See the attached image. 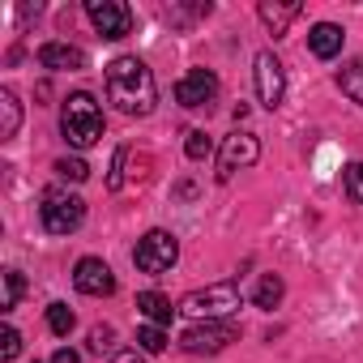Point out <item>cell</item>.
<instances>
[{
    "label": "cell",
    "mask_w": 363,
    "mask_h": 363,
    "mask_svg": "<svg viewBox=\"0 0 363 363\" xmlns=\"http://www.w3.org/2000/svg\"><path fill=\"white\" fill-rule=\"evenodd\" d=\"M107 99L124 116H150L154 103H158V86H154V73L145 69V60L116 56L107 65Z\"/></svg>",
    "instance_id": "obj_1"
},
{
    "label": "cell",
    "mask_w": 363,
    "mask_h": 363,
    "mask_svg": "<svg viewBox=\"0 0 363 363\" xmlns=\"http://www.w3.org/2000/svg\"><path fill=\"white\" fill-rule=\"evenodd\" d=\"M60 133L73 150H90L99 137H103V111L94 103V94L77 90L65 99V111H60Z\"/></svg>",
    "instance_id": "obj_2"
},
{
    "label": "cell",
    "mask_w": 363,
    "mask_h": 363,
    "mask_svg": "<svg viewBox=\"0 0 363 363\" xmlns=\"http://www.w3.org/2000/svg\"><path fill=\"white\" fill-rule=\"evenodd\" d=\"M240 286L235 282H214V286H201V291H189L179 299V312L193 316V320H231L235 308H240Z\"/></svg>",
    "instance_id": "obj_3"
},
{
    "label": "cell",
    "mask_w": 363,
    "mask_h": 363,
    "mask_svg": "<svg viewBox=\"0 0 363 363\" xmlns=\"http://www.w3.org/2000/svg\"><path fill=\"white\" fill-rule=\"evenodd\" d=\"M39 218L52 235H73L82 223H86V201L69 189H48L39 197Z\"/></svg>",
    "instance_id": "obj_4"
},
{
    "label": "cell",
    "mask_w": 363,
    "mask_h": 363,
    "mask_svg": "<svg viewBox=\"0 0 363 363\" xmlns=\"http://www.w3.org/2000/svg\"><path fill=\"white\" fill-rule=\"evenodd\" d=\"M231 342H240L235 320H193L184 333H179V346H184L189 354H218Z\"/></svg>",
    "instance_id": "obj_5"
},
{
    "label": "cell",
    "mask_w": 363,
    "mask_h": 363,
    "mask_svg": "<svg viewBox=\"0 0 363 363\" xmlns=\"http://www.w3.org/2000/svg\"><path fill=\"white\" fill-rule=\"evenodd\" d=\"M175 261H179V244L171 231H145L133 248V265L141 274H167Z\"/></svg>",
    "instance_id": "obj_6"
},
{
    "label": "cell",
    "mask_w": 363,
    "mask_h": 363,
    "mask_svg": "<svg viewBox=\"0 0 363 363\" xmlns=\"http://www.w3.org/2000/svg\"><path fill=\"white\" fill-rule=\"evenodd\" d=\"M218 90H223V86H218V77H214L210 69H189L184 77L175 82V103L189 107V111H201V107L210 111V107L218 103Z\"/></svg>",
    "instance_id": "obj_7"
},
{
    "label": "cell",
    "mask_w": 363,
    "mask_h": 363,
    "mask_svg": "<svg viewBox=\"0 0 363 363\" xmlns=\"http://www.w3.org/2000/svg\"><path fill=\"white\" fill-rule=\"evenodd\" d=\"M86 18L103 39H124L133 35V9L124 0H86Z\"/></svg>",
    "instance_id": "obj_8"
},
{
    "label": "cell",
    "mask_w": 363,
    "mask_h": 363,
    "mask_svg": "<svg viewBox=\"0 0 363 363\" xmlns=\"http://www.w3.org/2000/svg\"><path fill=\"white\" fill-rule=\"evenodd\" d=\"M257 158H261V141H257V133H231V137L223 141V150H218V179L227 184L235 171L252 167Z\"/></svg>",
    "instance_id": "obj_9"
},
{
    "label": "cell",
    "mask_w": 363,
    "mask_h": 363,
    "mask_svg": "<svg viewBox=\"0 0 363 363\" xmlns=\"http://www.w3.org/2000/svg\"><path fill=\"white\" fill-rule=\"evenodd\" d=\"M252 77H257V99H261V107H282V94H286V77H282V65H278V56L274 52H261L257 56V69H252Z\"/></svg>",
    "instance_id": "obj_10"
},
{
    "label": "cell",
    "mask_w": 363,
    "mask_h": 363,
    "mask_svg": "<svg viewBox=\"0 0 363 363\" xmlns=\"http://www.w3.org/2000/svg\"><path fill=\"white\" fill-rule=\"evenodd\" d=\"M73 286H77L82 295L103 299V295L116 291V274H111V265H107L103 257H82V261L73 265Z\"/></svg>",
    "instance_id": "obj_11"
},
{
    "label": "cell",
    "mask_w": 363,
    "mask_h": 363,
    "mask_svg": "<svg viewBox=\"0 0 363 363\" xmlns=\"http://www.w3.org/2000/svg\"><path fill=\"white\" fill-rule=\"evenodd\" d=\"M39 65L43 69H52V73H82L86 69V52L82 48H73V43H43L39 48Z\"/></svg>",
    "instance_id": "obj_12"
},
{
    "label": "cell",
    "mask_w": 363,
    "mask_h": 363,
    "mask_svg": "<svg viewBox=\"0 0 363 363\" xmlns=\"http://www.w3.org/2000/svg\"><path fill=\"white\" fill-rule=\"evenodd\" d=\"M342 43H346V35H342V26H333V22H316V26L308 30V48H312L316 60H333V56L342 52Z\"/></svg>",
    "instance_id": "obj_13"
},
{
    "label": "cell",
    "mask_w": 363,
    "mask_h": 363,
    "mask_svg": "<svg viewBox=\"0 0 363 363\" xmlns=\"http://www.w3.org/2000/svg\"><path fill=\"white\" fill-rule=\"evenodd\" d=\"M257 13H261V22L274 30V35H286V26L303 13L299 5H269V0H261V5H257Z\"/></svg>",
    "instance_id": "obj_14"
},
{
    "label": "cell",
    "mask_w": 363,
    "mask_h": 363,
    "mask_svg": "<svg viewBox=\"0 0 363 363\" xmlns=\"http://www.w3.org/2000/svg\"><path fill=\"white\" fill-rule=\"evenodd\" d=\"M22 128V103L13 99V90H0V141H13Z\"/></svg>",
    "instance_id": "obj_15"
},
{
    "label": "cell",
    "mask_w": 363,
    "mask_h": 363,
    "mask_svg": "<svg viewBox=\"0 0 363 363\" xmlns=\"http://www.w3.org/2000/svg\"><path fill=\"white\" fill-rule=\"evenodd\" d=\"M137 308L145 312V320H150V325H167V320L179 312V308H171V299H167V295H158V291H141V295H137Z\"/></svg>",
    "instance_id": "obj_16"
},
{
    "label": "cell",
    "mask_w": 363,
    "mask_h": 363,
    "mask_svg": "<svg viewBox=\"0 0 363 363\" xmlns=\"http://www.w3.org/2000/svg\"><path fill=\"white\" fill-rule=\"evenodd\" d=\"M282 295H286V286H282V278L278 274H261V282H257V308H265V312H274L278 303H282Z\"/></svg>",
    "instance_id": "obj_17"
},
{
    "label": "cell",
    "mask_w": 363,
    "mask_h": 363,
    "mask_svg": "<svg viewBox=\"0 0 363 363\" xmlns=\"http://www.w3.org/2000/svg\"><path fill=\"white\" fill-rule=\"evenodd\" d=\"M337 86H342V94H346L350 103L363 107V60H350V65L337 73Z\"/></svg>",
    "instance_id": "obj_18"
},
{
    "label": "cell",
    "mask_w": 363,
    "mask_h": 363,
    "mask_svg": "<svg viewBox=\"0 0 363 363\" xmlns=\"http://www.w3.org/2000/svg\"><path fill=\"white\" fill-rule=\"evenodd\" d=\"M0 282H5V295H0V312H13L18 299H22V291H26V278H22V269H5V274H0Z\"/></svg>",
    "instance_id": "obj_19"
},
{
    "label": "cell",
    "mask_w": 363,
    "mask_h": 363,
    "mask_svg": "<svg viewBox=\"0 0 363 363\" xmlns=\"http://www.w3.org/2000/svg\"><path fill=\"white\" fill-rule=\"evenodd\" d=\"M73 325H77V316H73V308L69 303H48V329L56 333V337H69L73 333Z\"/></svg>",
    "instance_id": "obj_20"
},
{
    "label": "cell",
    "mask_w": 363,
    "mask_h": 363,
    "mask_svg": "<svg viewBox=\"0 0 363 363\" xmlns=\"http://www.w3.org/2000/svg\"><path fill=\"white\" fill-rule=\"evenodd\" d=\"M184 154H189L193 162H201V158H210V154H214V141L206 137V128H193V133L184 137Z\"/></svg>",
    "instance_id": "obj_21"
},
{
    "label": "cell",
    "mask_w": 363,
    "mask_h": 363,
    "mask_svg": "<svg viewBox=\"0 0 363 363\" xmlns=\"http://www.w3.org/2000/svg\"><path fill=\"white\" fill-rule=\"evenodd\" d=\"M137 346H141L145 354H162V350H167V333H162V325H145V329L137 333Z\"/></svg>",
    "instance_id": "obj_22"
},
{
    "label": "cell",
    "mask_w": 363,
    "mask_h": 363,
    "mask_svg": "<svg viewBox=\"0 0 363 363\" xmlns=\"http://www.w3.org/2000/svg\"><path fill=\"white\" fill-rule=\"evenodd\" d=\"M342 184H346V197H350L354 206H363V162H350V167H346Z\"/></svg>",
    "instance_id": "obj_23"
},
{
    "label": "cell",
    "mask_w": 363,
    "mask_h": 363,
    "mask_svg": "<svg viewBox=\"0 0 363 363\" xmlns=\"http://www.w3.org/2000/svg\"><path fill=\"white\" fill-rule=\"evenodd\" d=\"M128 158H133V150H124V145L111 154V175H107V189H111V193L124 189V167H128Z\"/></svg>",
    "instance_id": "obj_24"
},
{
    "label": "cell",
    "mask_w": 363,
    "mask_h": 363,
    "mask_svg": "<svg viewBox=\"0 0 363 363\" xmlns=\"http://www.w3.org/2000/svg\"><path fill=\"white\" fill-rule=\"evenodd\" d=\"M56 175L60 179H73V184H82V179L90 175V167L82 158H56Z\"/></svg>",
    "instance_id": "obj_25"
},
{
    "label": "cell",
    "mask_w": 363,
    "mask_h": 363,
    "mask_svg": "<svg viewBox=\"0 0 363 363\" xmlns=\"http://www.w3.org/2000/svg\"><path fill=\"white\" fill-rule=\"evenodd\" d=\"M18 350H22V333L9 325V329H5V337H0V359L9 363V359H18Z\"/></svg>",
    "instance_id": "obj_26"
},
{
    "label": "cell",
    "mask_w": 363,
    "mask_h": 363,
    "mask_svg": "<svg viewBox=\"0 0 363 363\" xmlns=\"http://www.w3.org/2000/svg\"><path fill=\"white\" fill-rule=\"evenodd\" d=\"M111 342H116V333H111L107 325L90 329V350H94V354H107V350H111Z\"/></svg>",
    "instance_id": "obj_27"
},
{
    "label": "cell",
    "mask_w": 363,
    "mask_h": 363,
    "mask_svg": "<svg viewBox=\"0 0 363 363\" xmlns=\"http://www.w3.org/2000/svg\"><path fill=\"white\" fill-rule=\"evenodd\" d=\"M52 363H82V354H73L69 346H60V350L52 354Z\"/></svg>",
    "instance_id": "obj_28"
},
{
    "label": "cell",
    "mask_w": 363,
    "mask_h": 363,
    "mask_svg": "<svg viewBox=\"0 0 363 363\" xmlns=\"http://www.w3.org/2000/svg\"><path fill=\"white\" fill-rule=\"evenodd\" d=\"M111 363H145V359H141V354H137V350H124V354H116V359H111Z\"/></svg>",
    "instance_id": "obj_29"
}]
</instances>
